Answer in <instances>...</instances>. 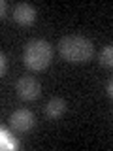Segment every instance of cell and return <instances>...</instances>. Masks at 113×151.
<instances>
[{"label":"cell","mask_w":113,"mask_h":151,"mask_svg":"<svg viewBox=\"0 0 113 151\" xmlns=\"http://www.w3.org/2000/svg\"><path fill=\"white\" fill-rule=\"evenodd\" d=\"M59 51H60V57L68 63H85L92 57L94 45L89 38H85L81 34H68L60 38Z\"/></svg>","instance_id":"cell-1"},{"label":"cell","mask_w":113,"mask_h":151,"mask_svg":"<svg viewBox=\"0 0 113 151\" xmlns=\"http://www.w3.org/2000/svg\"><path fill=\"white\" fill-rule=\"evenodd\" d=\"M23 59L30 70H44L49 66L51 59H53V47L47 40H41V38L30 40L25 47Z\"/></svg>","instance_id":"cell-2"},{"label":"cell","mask_w":113,"mask_h":151,"mask_svg":"<svg viewBox=\"0 0 113 151\" xmlns=\"http://www.w3.org/2000/svg\"><path fill=\"white\" fill-rule=\"evenodd\" d=\"M15 91L17 94L23 98V100H36L38 96H40V83H38V79L30 78V76H25V78H19L17 83H15Z\"/></svg>","instance_id":"cell-3"},{"label":"cell","mask_w":113,"mask_h":151,"mask_svg":"<svg viewBox=\"0 0 113 151\" xmlns=\"http://www.w3.org/2000/svg\"><path fill=\"white\" fill-rule=\"evenodd\" d=\"M9 123H11V127L17 132H26L34 127V113L30 110H25V108L15 110L9 115Z\"/></svg>","instance_id":"cell-4"},{"label":"cell","mask_w":113,"mask_h":151,"mask_svg":"<svg viewBox=\"0 0 113 151\" xmlns=\"http://www.w3.org/2000/svg\"><path fill=\"white\" fill-rule=\"evenodd\" d=\"M13 19L21 25H30L36 19V8L28 2H19L13 8Z\"/></svg>","instance_id":"cell-5"},{"label":"cell","mask_w":113,"mask_h":151,"mask_svg":"<svg viewBox=\"0 0 113 151\" xmlns=\"http://www.w3.org/2000/svg\"><path fill=\"white\" fill-rule=\"evenodd\" d=\"M45 115L49 117V119H59V117H62L64 113H66V102H64V98H60V96H53V98H49L45 104Z\"/></svg>","instance_id":"cell-6"},{"label":"cell","mask_w":113,"mask_h":151,"mask_svg":"<svg viewBox=\"0 0 113 151\" xmlns=\"http://www.w3.org/2000/svg\"><path fill=\"white\" fill-rule=\"evenodd\" d=\"M100 64L102 66H107V68L113 64V47L111 45H106L100 51Z\"/></svg>","instance_id":"cell-7"},{"label":"cell","mask_w":113,"mask_h":151,"mask_svg":"<svg viewBox=\"0 0 113 151\" xmlns=\"http://www.w3.org/2000/svg\"><path fill=\"white\" fill-rule=\"evenodd\" d=\"M4 70H6V57H4V53L0 51V76L4 74Z\"/></svg>","instance_id":"cell-8"},{"label":"cell","mask_w":113,"mask_h":151,"mask_svg":"<svg viewBox=\"0 0 113 151\" xmlns=\"http://www.w3.org/2000/svg\"><path fill=\"white\" fill-rule=\"evenodd\" d=\"M6 9H8V4H6V0H0V19H2L4 15H6Z\"/></svg>","instance_id":"cell-9"},{"label":"cell","mask_w":113,"mask_h":151,"mask_svg":"<svg viewBox=\"0 0 113 151\" xmlns=\"http://www.w3.org/2000/svg\"><path fill=\"white\" fill-rule=\"evenodd\" d=\"M111 89H113V83H111V81H107V85H106V93H107V96H111V94H113Z\"/></svg>","instance_id":"cell-10"}]
</instances>
